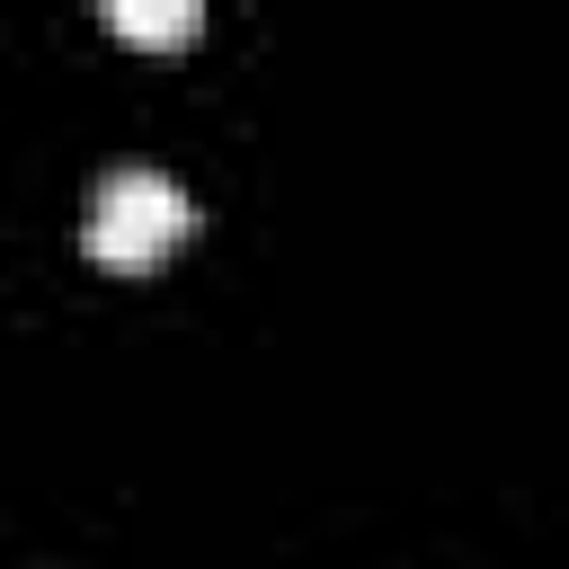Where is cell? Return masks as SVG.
I'll list each match as a JSON object with an SVG mask.
<instances>
[{
    "label": "cell",
    "mask_w": 569,
    "mask_h": 569,
    "mask_svg": "<svg viewBox=\"0 0 569 569\" xmlns=\"http://www.w3.org/2000/svg\"><path fill=\"white\" fill-rule=\"evenodd\" d=\"M187 231H196V204H187V187H178L169 169H151V160L107 169V178H98V196H89V213H80L89 258H98V267H124V276L160 267Z\"/></svg>",
    "instance_id": "obj_1"
},
{
    "label": "cell",
    "mask_w": 569,
    "mask_h": 569,
    "mask_svg": "<svg viewBox=\"0 0 569 569\" xmlns=\"http://www.w3.org/2000/svg\"><path fill=\"white\" fill-rule=\"evenodd\" d=\"M107 27L133 44H187L204 27V9L196 0H107Z\"/></svg>",
    "instance_id": "obj_2"
}]
</instances>
